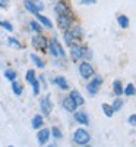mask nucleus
I'll return each mask as SVG.
<instances>
[{
    "label": "nucleus",
    "mask_w": 136,
    "mask_h": 147,
    "mask_svg": "<svg viewBox=\"0 0 136 147\" xmlns=\"http://www.w3.org/2000/svg\"><path fill=\"white\" fill-rule=\"evenodd\" d=\"M43 125H44V116L43 115H35L31 121V127L34 129H41Z\"/></svg>",
    "instance_id": "dca6fc26"
},
{
    "label": "nucleus",
    "mask_w": 136,
    "mask_h": 147,
    "mask_svg": "<svg viewBox=\"0 0 136 147\" xmlns=\"http://www.w3.org/2000/svg\"><path fill=\"white\" fill-rule=\"evenodd\" d=\"M31 44H32V47L35 49V50L45 52L47 47H48V38H47L45 35H43V34H37V35L32 37Z\"/></svg>",
    "instance_id": "20e7f679"
},
{
    "label": "nucleus",
    "mask_w": 136,
    "mask_h": 147,
    "mask_svg": "<svg viewBox=\"0 0 136 147\" xmlns=\"http://www.w3.org/2000/svg\"><path fill=\"white\" fill-rule=\"evenodd\" d=\"M73 21H75V18H73L72 13H66V15H57V27L60 30L63 31H67L72 28L73 25Z\"/></svg>",
    "instance_id": "39448f33"
},
{
    "label": "nucleus",
    "mask_w": 136,
    "mask_h": 147,
    "mask_svg": "<svg viewBox=\"0 0 136 147\" xmlns=\"http://www.w3.org/2000/svg\"><path fill=\"white\" fill-rule=\"evenodd\" d=\"M31 85H32V93H34V96H38V94H40V88H41V87H40V81L35 80Z\"/></svg>",
    "instance_id": "473e14b6"
},
{
    "label": "nucleus",
    "mask_w": 136,
    "mask_h": 147,
    "mask_svg": "<svg viewBox=\"0 0 136 147\" xmlns=\"http://www.w3.org/2000/svg\"><path fill=\"white\" fill-rule=\"evenodd\" d=\"M69 55H70V59L73 60V62H81V60L83 59V55H82V46H79L78 43H75V44H72V46H69Z\"/></svg>",
    "instance_id": "1a4fd4ad"
},
{
    "label": "nucleus",
    "mask_w": 136,
    "mask_h": 147,
    "mask_svg": "<svg viewBox=\"0 0 136 147\" xmlns=\"http://www.w3.org/2000/svg\"><path fill=\"white\" fill-rule=\"evenodd\" d=\"M9 0H0V7H3V9H6V7H9Z\"/></svg>",
    "instance_id": "c9c22d12"
},
{
    "label": "nucleus",
    "mask_w": 136,
    "mask_h": 147,
    "mask_svg": "<svg viewBox=\"0 0 136 147\" xmlns=\"http://www.w3.org/2000/svg\"><path fill=\"white\" fill-rule=\"evenodd\" d=\"M23 6H25V9L28 12H31L32 15H37V13H40L41 10H44V5L40 0H25Z\"/></svg>",
    "instance_id": "0eeeda50"
},
{
    "label": "nucleus",
    "mask_w": 136,
    "mask_h": 147,
    "mask_svg": "<svg viewBox=\"0 0 136 147\" xmlns=\"http://www.w3.org/2000/svg\"><path fill=\"white\" fill-rule=\"evenodd\" d=\"M81 147H92L91 144H85V146H81Z\"/></svg>",
    "instance_id": "4c0bfd02"
},
{
    "label": "nucleus",
    "mask_w": 136,
    "mask_h": 147,
    "mask_svg": "<svg viewBox=\"0 0 136 147\" xmlns=\"http://www.w3.org/2000/svg\"><path fill=\"white\" fill-rule=\"evenodd\" d=\"M89 141H91V136L85 128H78L73 132V143L76 146L81 147V146H85V144H89Z\"/></svg>",
    "instance_id": "f257e3e1"
},
{
    "label": "nucleus",
    "mask_w": 136,
    "mask_h": 147,
    "mask_svg": "<svg viewBox=\"0 0 136 147\" xmlns=\"http://www.w3.org/2000/svg\"><path fill=\"white\" fill-rule=\"evenodd\" d=\"M123 90H125V87H123V82H121L120 80H114V81H113V93H114L117 97H120V96H123Z\"/></svg>",
    "instance_id": "6ab92c4d"
},
{
    "label": "nucleus",
    "mask_w": 136,
    "mask_h": 147,
    "mask_svg": "<svg viewBox=\"0 0 136 147\" xmlns=\"http://www.w3.org/2000/svg\"><path fill=\"white\" fill-rule=\"evenodd\" d=\"M16 77H18L16 71H13V69H6V71H5V78H6V80H9V81H16Z\"/></svg>",
    "instance_id": "bb28decb"
},
{
    "label": "nucleus",
    "mask_w": 136,
    "mask_h": 147,
    "mask_svg": "<svg viewBox=\"0 0 136 147\" xmlns=\"http://www.w3.org/2000/svg\"><path fill=\"white\" fill-rule=\"evenodd\" d=\"M82 55H83V59H91L92 57V52H91V49L88 46H82Z\"/></svg>",
    "instance_id": "2f4dec72"
},
{
    "label": "nucleus",
    "mask_w": 136,
    "mask_h": 147,
    "mask_svg": "<svg viewBox=\"0 0 136 147\" xmlns=\"http://www.w3.org/2000/svg\"><path fill=\"white\" fill-rule=\"evenodd\" d=\"M117 24H119V27H121V28H129V25H130V21H129V18L126 16V15H119L117 16Z\"/></svg>",
    "instance_id": "412c9836"
},
{
    "label": "nucleus",
    "mask_w": 136,
    "mask_h": 147,
    "mask_svg": "<svg viewBox=\"0 0 136 147\" xmlns=\"http://www.w3.org/2000/svg\"><path fill=\"white\" fill-rule=\"evenodd\" d=\"M35 16H37V21H38V22L41 24V27H45V28H48V30H50V28H53V22H51L50 19H48L47 16H44V15H40V13H37Z\"/></svg>",
    "instance_id": "a211bd4d"
},
{
    "label": "nucleus",
    "mask_w": 136,
    "mask_h": 147,
    "mask_svg": "<svg viewBox=\"0 0 136 147\" xmlns=\"http://www.w3.org/2000/svg\"><path fill=\"white\" fill-rule=\"evenodd\" d=\"M101 85H103V77L95 74V75L89 80L88 85H86V91H88L89 96H95V94H98V91H100Z\"/></svg>",
    "instance_id": "7ed1b4c3"
},
{
    "label": "nucleus",
    "mask_w": 136,
    "mask_h": 147,
    "mask_svg": "<svg viewBox=\"0 0 136 147\" xmlns=\"http://www.w3.org/2000/svg\"><path fill=\"white\" fill-rule=\"evenodd\" d=\"M47 50H50V55L54 56V57H65L66 56V52L63 50V46L59 43V40L56 37H53L51 40H48Z\"/></svg>",
    "instance_id": "f03ea898"
},
{
    "label": "nucleus",
    "mask_w": 136,
    "mask_h": 147,
    "mask_svg": "<svg viewBox=\"0 0 136 147\" xmlns=\"http://www.w3.org/2000/svg\"><path fill=\"white\" fill-rule=\"evenodd\" d=\"M123 106H125V102H123L121 97H117V99H114L113 103H111V107H113L114 113H116V112H120V110L123 109Z\"/></svg>",
    "instance_id": "aec40b11"
},
{
    "label": "nucleus",
    "mask_w": 136,
    "mask_h": 147,
    "mask_svg": "<svg viewBox=\"0 0 136 147\" xmlns=\"http://www.w3.org/2000/svg\"><path fill=\"white\" fill-rule=\"evenodd\" d=\"M69 31L72 32L73 38H75L76 41H79L81 38H83V28H82L81 25H75V27H72Z\"/></svg>",
    "instance_id": "f3484780"
},
{
    "label": "nucleus",
    "mask_w": 136,
    "mask_h": 147,
    "mask_svg": "<svg viewBox=\"0 0 136 147\" xmlns=\"http://www.w3.org/2000/svg\"><path fill=\"white\" fill-rule=\"evenodd\" d=\"M101 109H103V112H104V115H105L107 118H113L114 110H113V107H111V105H108V103H103V105H101Z\"/></svg>",
    "instance_id": "b1692460"
},
{
    "label": "nucleus",
    "mask_w": 136,
    "mask_h": 147,
    "mask_svg": "<svg viewBox=\"0 0 136 147\" xmlns=\"http://www.w3.org/2000/svg\"><path fill=\"white\" fill-rule=\"evenodd\" d=\"M51 82L54 85H57L60 90H69V84H67V81H66L65 77H54L51 80Z\"/></svg>",
    "instance_id": "2eb2a0df"
},
{
    "label": "nucleus",
    "mask_w": 136,
    "mask_h": 147,
    "mask_svg": "<svg viewBox=\"0 0 136 147\" xmlns=\"http://www.w3.org/2000/svg\"><path fill=\"white\" fill-rule=\"evenodd\" d=\"M12 91H13L16 96H21L23 88H22V85L18 82V81H12Z\"/></svg>",
    "instance_id": "cd10ccee"
},
{
    "label": "nucleus",
    "mask_w": 136,
    "mask_h": 147,
    "mask_svg": "<svg viewBox=\"0 0 136 147\" xmlns=\"http://www.w3.org/2000/svg\"><path fill=\"white\" fill-rule=\"evenodd\" d=\"M79 74H81V77L83 80H91L95 75V69H94V66L89 62L83 60V62L79 63Z\"/></svg>",
    "instance_id": "423d86ee"
},
{
    "label": "nucleus",
    "mask_w": 136,
    "mask_h": 147,
    "mask_svg": "<svg viewBox=\"0 0 136 147\" xmlns=\"http://www.w3.org/2000/svg\"><path fill=\"white\" fill-rule=\"evenodd\" d=\"M7 44L12 46V47H16V49H22V47H23V46L15 38V37H9V38H7Z\"/></svg>",
    "instance_id": "7c9ffc66"
},
{
    "label": "nucleus",
    "mask_w": 136,
    "mask_h": 147,
    "mask_svg": "<svg viewBox=\"0 0 136 147\" xmlns=\"http://www.w3.org/2000/svg\"><path fill=\"white\" fill-rule=\"evenodd\" d=\"M48 147H56V144H50V146H48Z\"/></svg>",
    "instance_id": "58836bf2"
},
{
    "label": "nucleus",
    "mask_w": 136,
    "mask_h": 147,
    "mask_svg": "<svg viewBox=\"0 0 136 147\" xmlns=\"http://www.w3.org/2000/svg\"><path fill=\"white\" fill-rule=\"evenodd\" d=\"M69 97L73 100V103H75L76 106H83L85 105V99L82 97V94L78 91V90H72L69 93Z\"/></svg>",
    "instance_id": "f8f14e48"
},
{
    "label": "nucleus",
    "mask_w": 136,
    "mask_h": 147,
    "mask_svg": "<svg viewBox=\"0 0 136 147\" xmlns=\"http://www.w3.org/2000/svg\"><path fill=\"white\" fill-rule=\"evenodd\" d=\"M50 132H51V136H53L56 140L63 138V134H61V131H60V128H59V127H53V128L50 129Z\"/></svg>",
    "instance_id": "c756f323"
},
{
    "label": "nucleus",
    "mask_w": 136,
    "mask_h": 147,
    "mask_svg": "<svg viewBox=\"0 0 136 147\" xmlns=\"http://www.w3.org/2000/svg\"><path fill=\"white\" fill-rule=\"evenodd\" d=\"M73 113H75V121L78 122V124H82V125L89 124V118H88V115H86V112L79 110V112H73Z\"/></svg>",
    "instance_id": "4468645a"
},
{
    "label": "nucleus",
    "mask_w": 136,
    "mask_h": 147,
    "mask_svg": "<svg viewBox=\"0 0 136 147\" xmlns=\"http://www.w3.org/2000/svg\"><path fill=\"white\" fill-rule=\"evenodd\" d=\"M63 38H65V43L67 44V46H72V44H75V43H78L75 38H73V35H72V32L67 30V31H65V35H63Z\"/></svg>",
    "instance_id": "393cba45"
},
{
    "label": "nucleus",
    "mask_w": 136,
    "mask_h": 147,
    "mask_svg": "<svg viewBox=\"0 0 136 147\" xmlns=\"http://www.w3.org/2000/svg\"><path fill=\"white\" fill-rule=\"evenodd\" d=\"M0 27L5 28V30H6V31H9V32L13 31V27H12V24H10L9 21H0Z\"/></svg>",
    "instance_id": "72a5a7b5"
},
{
    "label": "nucleus",
    "mask_w": 136,
    "mask_h": 147,
    "mask_svg": "<svg viewBox=\"0 0 136 147\" xmlns=\"http://www.w3.org/2000/svg\"><path fill=\"white\" fill-rule=\"evenodd\" d=\"M40 107H41V113L43 116H48L51 113V110H53V103H51V96L50 94H47L44 96L41 102H40Z\"/></svg>",
    "instance_id": "6e6552de"
},
{
    "label": "nucleus",
    "mask_w": 136,
    "mask_h": 147,
    "mask_svg": "<svg viewBox=\"0 0 136 147\" xmlns=\"http://www.w3.org/2000/svg\"><path fill=\"white\" fill-rule=\"evenodd\" d=\"M81 3H82V5H95L97 0H82Z\"/></svg>",
    "instance_id": "e433bc0d"
},
{
    "label": "nucleus",
    "mask_w": 136,
    "mask_h": 147,
    "mask_svg": "<svg viewBox=\"0 0 136 147\" xmlns=\"http://www.w3.org/2000/svg\"><path fill=\"white\" fill-rule=\"evenodd\" d=\"M31 60L35 63L37 68H44V66H45V62H44V60H43L38 55H35V53H31Z\"/></svg>",
    "instance_id": "5701e85b"
},
{
    "label": "nucleus",
    "mask_w": 136,
    "mask_h": 147,
    "mask_svg": "<svg viewBox=\"0 0 136 147\" xmlns=\"http://www.w3.org/2000/svg\"><path fill=\"white\" fill-rule=\"evenodd\" d=\"M54 12H56L57 15H66V13H70L69 2H66V0H57V3L54 5Z\"/></svg>",
    "instance_id": "9d476101"
},
{
    "label": "nucleus",
    "mask_w": 136,
    "mask_h": 147,
    "mask_svg": "<svg viewBox=\"0 0 136 147\" xmlns=\"http://www.w3.org/2000/svg\"><path fill=\"white\" fill-rule=\"evenodd\" d=\"M25 80H27V82H29V84H32V82L37 80V75H35V71H34V69H29V71H27Z\"/></svg>",
    "instance_id": "c85d7f7f"
},
{
    "label": "nucleus",
    "mask_w": 136,
    "mask_h": 147,
    "mask_svg": "<svg viewBox=\"0 0 136 147\" xmlns=\"http://www.w3.org/2000/svg\"><path fill=\"white\" fill-rule=\"evenodd\" d=\"M9 147H13V146H9Z\"/></svg>",
    "instance_id": "ea45409f"
},
{
    "label": "nucleus",
    "mask_w": 136,
    "mask_h": 147,
    "mask_svg": "<svg viewBox=\"0 0 136 147\" xmlns=\"http://www.w3.org/2000/svg\"><path fill=\"white\" fill-rule=\"evenodd\" d=\"M50 136H51V132L48 128H41L38 131V134H37V140H38L40 146H45L48 143V140H50Z\"/></svg>",
    "instance_id": "9b49d317"
},
{
    "label": "nucleus",
    "mask_w": 136,
    "mask_h": 147,
    "mask_svg": "<svg viewBox=\"0 0 136 147\" xmlns=\"http://www.w3.org/2000/svg\"><path fill=\"white\" fill-rule=\"evenodd\" d=\"M123 94H125L126 97H133V96H136V87L133 84H127L126 87H125V90H123Z\"/></svg>",
    "instance_id": "4be33fe9"
},
{
    "label": "nucleus",
    "mask_w": 136,
    "mask_h": 147,
    "mask_svg": "<svg viewBox=\"0 0 136 147\" xmlns=\"http://www.w3.org/2000/svg\"><path fill=\"white\" fill-rule=\"evenodd\" d=\"M127 122H129V125L136 127V113H132V115L127 118Z\"/></svg>",
    "instance_id": "f704fd0d"
},
{
    "label": "nucleus",
    "mask_w": 136,
    "mask_h": 147,
    "mask_svg": "<svg viewBox=\"0 0 136 147\" xmlns=\"http://www.w3.org/2000/svg\"><path fill=\"white\" fill-rule=\"evenodd\" d=\"M29 27H31V30H32L34 32H37V34H41V32H43V27H41V24H40L38 21H31V22H29Z\"/></svg>",
    "instance_id": "a878e982"
},
{
    "label": "nucleus",
    "mask_w": 136,
    "mask_h": 147,
    "mask_svg": "<svg viewBox=\"0 0 136 147\" xmlns=\"http://www.w3.org/2000/svg\"><path fill=\"white\" fill-rule=\"evenodd\" d=\"M61 105H63V109H65V110H67V112H70V113L76 112V109H78V106H76L75 103H73V100L70 99L69 96H67V97H65L63 102H61Z\"/></svg>",
    "instance_id": "ddd939ff"
}]
</instances>
